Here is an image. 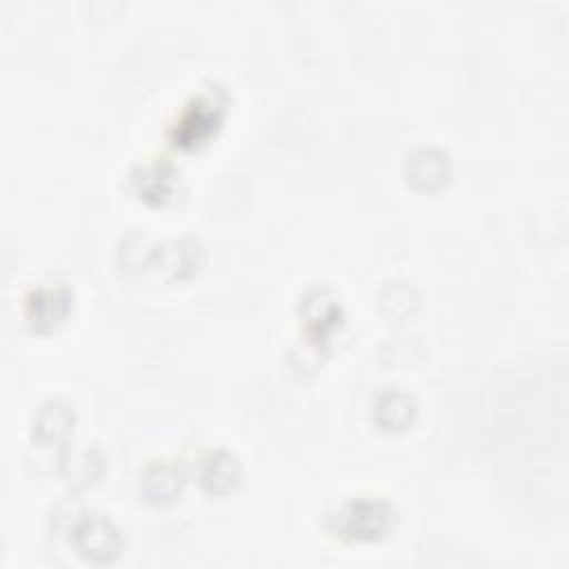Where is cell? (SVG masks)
<instances>
[{
    "mask_svg": "<svg viewBox=\"0 0 569 569\" xmlns=\"http://www.w3.org/2000/svg\"><path fill=\"white\" fill-rule=\"evenodd\" d=\"M396 511L382 498H353L329 516V531L345 542H378L393 531Z\"/></svg>",
    "mask_w": 569,
    "mask_h": 569,
    "instance_id": "obj_1",
    "label": "cell"
},
{
    "mask_svg": "<svg viewBox=\"0 0 569 569\" xmlns=\"http://www.w3.org/2000/svg\"><path fill=\"white\" fill-rule=\"evenodd\" d=\"M224 111H227V102L220 91H204L193 96L182 107V111L178 113V120L169 131L171 144L184 151H191L204 144L222 124Z\"/></svg>",
    "mask_w": 569,
    "mask_h": 569,
    "instance_id": "obj_2",
    "label": "cell"
},
{
    "mask_svg": "<svg viewBox=\"0 0 569 569\" xmlns=\"http://www.w3.org/2000/svg\"><path fill=\"white\" fill-rule=\"evenodd\" d=\"M71 545L84 562L102 567L111 565L122 553L124 540L109 518L84 516L71 529Z\"/></svg>",
    "mask_w": 569,
    "mask_h": 569,
    "instance_id": "obj_3",
    "label": "cell"
},
{
    "mask_svg": "<svg viewBox=\"0 0 569 569\" xmlns=\"http://www.w3.org/2000/svg\"><path fill=\"white\" fill-rule=\"evenodd\" d=\"M73 309V291L67 284L36 287L24 298L27 325L38 333L53 331Z\"/></svg>",
    "mask_w": 569,
    "mask_h": 569,
    "instance_id": "obj_4",
    "label": "cell"
},
{
    "mask_svg": "<svg viewBox=\"0 0 569 569\" xmlns=\"http://www.w3.org/2000/svg\"><path fill=\"white\" fill-rule=\"evenodd\" d=\"M305 327L311 340H327L329 333L338 327L342 309L336 300V296L329 289H311L300 305Z\"/></svg>",
    "mask_w": 569,
    "mask_h": 569,
    "instance_id": "obj_5",
    "label": "cell"
},
{
    "mask_svg": "<svg viewBox=\"0 0 569 569\" xmlns=\"http://www.w3.org/2000/svg\"><path fill=\"white\" fill-rule=\"evenodd\" d=\"M73 420H76V416H73L71 405L64 400L51 398L38 407L33 422H31V438L40 447L60 445L69 436Z\"/></svg>",
    "mask_w": 569,
    "mask_h": 569,
    "instance_id": "obj_6",
    "label": "cell"
},
{
    "mask_svg": "<svg viewBox=\"0 0 569 569\" xmlns=\"http://www.w3.org/2000/svg\"><path fill=\"white\" fill-rule=\"evenodd\" d=\"M182 480L184 478L178 465L169 460H156L144 469L140 491L151 505H171L182 491Z\"/></svg>",
    "mask_w": 569,
    "mask_h": 569,
    "instance_id": "obj_7",
    "label": "cell"
},
{
    "mask_svg": "<svg viewBox=\"0 0 569 569\" xmlns=\"http://www.w3.org/2000/svg\"><path fill=\"white\" fill-rule=\"evenodd\" d=\"M198 480L202 485L204 491L216 493V496H224L229 493L238 480H240V462L238 458L227 451V449H216L209 451L202 462H200V471H198Z\"/></svg>",
    "mask_w": 569,
    "mask_h": 569,
    "instance_id": "obj_8",
    "label": "cell"
},
{
    "mask_svg": "<svg viewBox=\"0 0 569 569\" xmlns=\"http://www.w3.org/2000/svg\"><path fill=\"white\" fill-rule=\"evenodd\" d=\"M407 180L418 189H436L449 178V156L436 147H422L407 158Z\"/></svg>",
    "mask_w": 569,
    "mask_h": 569,
    "instance_id": "obj_9",
    "label": "cell"
},
{
    "mask_svg": "<svg viewBox=\"0 0 569 569\" xmlns=\"http://www.w3.org/2000/svg\"><path fill=\"white\" fill-rule=\"evenodd\" d=\"M153 260H156V267L162 269L169 278L182 280L193 276L200 269L202 247L191 238L173 240L167 247H158V251L153 253Z\"/></svg>",
    "mask_w": 569,
    "mask_h": 569,
    "instance_id": "obj_10",
    "label": "cell"
},
{
    "mask_svg": "<svg viewBox=\"0 0 569 569\" xmlns=\"http://www.w3.org/2000/svg\"><path fill=\"white\" fill-rule=\"evenodd\" d=\"M176 184V171L167 162H149L133 173V189L140 200L149 204H162L171 198Z\"/></svg>",
    "mask_w": 569,
    "mask_h": 569,
    "instance_id": "obj_11",
    "label": "cell"
},
{
    "mask_svg": "<svg viewBox=\"0 0 569 569\" xmlns=\"http://www.w3.org/2000/svg\"><path fill=\"white\" fill-rule=\"evenodd\" d=\"M416 413V402L409 393L391 389V391H382L376 402H373V420L378 422V427L387 429V431H398L409 427V422L413 420Z\"/></svg>",
    "mask_w": 569,
    "mask_h": 569,
    "instance_id": "obj_12",
    "label": "cell"
}]
</instances>
